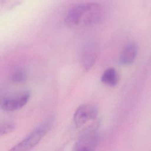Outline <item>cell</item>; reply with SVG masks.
Listing matches in <instances>:
<instances>
[{"instance_id": "obj_6", "label": "cell", "mask_w": 151, "mask_h": 151, "mask_svg": "<svg viewBox=\"0 0 151 151\" xmlns=\"http://www.w3.org/2000/svg\"><path fill=\"white\" fill-rule=\"evenodd\" d=\"M99 54V47L96 43L90 42L83 48L80 58L83 67L86 70L90 69L95 63Z\"/></svg>"}, {"instance_id": "obj_4", "label": "cell", "mask_w": 151, "mask_h": 151, "mask_svg": "<svg viewBox=\"0 0 151 151\" xmlns=\"http://www.w3.org/2000/svg\"><path fill=\"white\" fill-rule=\"evenodd\" d=\"M31 93L22 91L0 96V109L6 111H14L21 109L29 100Z\"/></svg>"}, {"instance_id": "obj_10", "label": "cell", "mask_w": 151, "mask_h": 151, "mask_svg": "<svg viewBox=\"0 0 151 151\" xmlns=\"http://www.w3.org/2000/svg\"><path fill=\"white\" fill-rule=\"evenodd\" d=\"M15 129V126L9 122L0 123V137L6 135L12 132Z\"/></svg>"}, {"instance_id": "obj_8", "label": "cell", "mask_w": 151, "mask_h": 151, "mask_svg": "<svg viewBox=\"0 0 151 151\" xmlns=\"http://www.w3.org/2000/svg\"><path fill=\"white\" fill-rule=\"evenodd\" d=\"M119 77L117 71L113 68H107L101 77V81L109 86H115L119 82Z\"/></svg>"}, {"instance_id": "obj_3", "label": "cell", "mask_w": 151, "mask_h": 151, "mask_svg": "<svg viewBox=\"0 0 151 151\" xmlns=\"http://www.w3.org/2000/svg\"><path fill=\"white\" fill-rule=\"evenodd\" d=\"M98 124H92L86 127L81 133L73 146L77 151H90L96 149L99 142Z\"/></svg>"}, {"instance_id": "obj_2", "label": "cell", "mask_w": 151, "mask_h": 151, "mask_svg": "<svg viewBox=\"0 0 151 151\" xmlns=\"http://www.w3.org/2000/svg\"><path fill=\"white\" fill-rule=\"evenodd\" d=\"M54 122V117H51L46 119L29 133L22 141L11 148L10 150L25 151L31 149L35 147L49 132Z\"/></svg>"}, {"instance_id": "obj_9", "label": "cell", "mask_w": 151, "mask_h": 151, "mask_svg": "<svg viewBox=\"0 0 151 151\" xmlns=\"http://www.w3.org/2000/svg\"><path fill=\"white\" fill-rule=\"evenodd\" d=\"M27 78V72L22 68H17L14 70L11 75L10 80L16 83H20L25 81Z\"/></svg>"}, {"instance_id": "obj_5", "label": "cell", "mask_w": 151, "mask_h": 151, "mask_svg": "<svg viewBox=\"0 0 151 151\" xmlns=\"http://www.w3.org/2000/svg\"><path fill=\"white\" fill-rule=\"evenodd\" d=\"M98 115L97 107L93 104H82L75 111L73 115L74 124L80 127L89 121L94 120Z\"/></svg>"}, {"instance_id": "obj_7", "label": "cell", "mask_w": 151, "mask_h": 151, "mask_svg": "<svg viewBox=\"0 0 151 151\" xmlns=\"http://www.w3.org/2000/svg\"><path fill=\"white\" fill-rule=\"evenodd\" d=\"M137 54V45L134 42H130L124 48L120 56V62L122 64L128 65L133 63Z\"/></svg>"}, {"instance_id": "obj_1", "label": "cell", "mask_w": 151, "mask_h": 151, "mask_svg": "<svg viewBox=\"0 0 151 151\" xmlns=\"http://www.w3.org/2000/svg\"><path fill=\"white\" fill-rule=\"evenodd\" d=\"M103 9L97 3L77 5L71 8L65 17V23L70 28L94 25L101 19Z\"/></svg>"}]
</instances>
